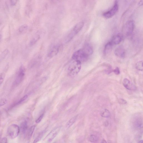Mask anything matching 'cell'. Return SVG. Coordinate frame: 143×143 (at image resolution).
<instances>
[{
    "label": "cell",
    "mask_w": 143,
    "mask_h": 143,
    "mask_svg": "<svg viewBox=\"0 0 143 143\" xmlns=\"http://www.w3.org/2000/svg\"><path fill=\"white\" fill-rule=\"evenodd\" d=\"M44 116V114H42L41 115H40L39 117L38 118V119L36 120V123H39L41 121L42 119Z\"/></svg>",
    "instance_id": "28"
},
{
    "label": "cell",
    "mask_w": 143,
    "mask_h": 143,
    "mask_svg": "<svg viewBox=\"0 0 143 143\" xmlns=\"http://www.w3.org/2000/svg\"><path fill=\"white\" fill-rule=\"evenodd\" d=\"M113 45L112 44L110 41L109 42L105 45L104 50V53L105 54H107L110 52L112 47Z\"/></svg>",
    "instance_id": "14"
},
{
    "label": "cell",
    "mask_w": 143,
    "mask_h": 143,
    "mask_svg": "<svg viewBox=\"0 0 143 143\" xmlns=\"http://www.w3.org/2000/svg\"><path fill=\"white\" fill-rule=\"evenodd\" d=\"M28 128L27 122L26 121L23 122L21 123L20 127V131L21 130L22 133L24 134L26 133Z\"/></svg>",
    "instance_id": "17"
},
{
    "label": "cell",
    "mask_w": 143,
    "mask_h": 143,
    "mask_svg": "<svg viewBox=\"0 0 143 143\" xmlns=\"http://www.w3.org/2000/svg\"><path fill=\"white\" fill-rule=\"evenodd\" d=\"M102 143H107L106 142V141L105 140H104V139H103V140Z\"/></svg>",
    "instance_id": "34"
},
{
    "label": "cell",
    "mask_w": 143,
    "mask_h": 143,
    "mask_svg": "<svg viewBox=\"0 0 143 143\" xmlns=\"http://www.w3.org/2000/svg\"><path fill=\"white\" fill-rule=\"evenodd\" d=\"M59 48L60 46H58L54 47L48 53V57H53L57 54L59 51Z\"/></svg>",
    "instance_id": "12"
},
{
    "label": "cell",
    "mask_w": 143,
    "mask_h": 143,
    "mask_svg": "<svg viewBox=\"0 0 143 143\" xmlns=\"http://www.w3.org/2000/svg\"><path fill=\"white\" fill-rule=\"evenodd\" d=\"M136 68L140 71L143 70V62L142 61L138 62L136 64Z\"/></svg>",
    "instance_id": "19"
},
{
    "label": "cell",
    "mask_w": 143,
    "mask_h": 143,
    "mask_svg": "<svg viewBox=\"0 0 143 143\" xmlns=\"http://www.w3.org/2000/svg\"><path fill=\"white\" fill-rule=\"evenodd\" d=\"M119 102L120 103L122 104H125L127 103V102L126 101L123 99H121L119 100Z\"/></svg>",
    "instance_id": "30"
},
{
    "label": "cell",
    "mask_w": 143,
    "mask_h": 143,
    "mask_svg": "<svg viewBox=\"0 0 143 143\" xmlns=\"http://www.w3.org/2000/svg\"><path fill=\"white\" fill-rule=\"evenodd\" d=\"M45 132H46L45 131H44L40 133L36 139H35L33 143H36L41 140L42 138L43 137V136L44 135Z\"/></svg>",
    "instance_id": "18"
},
{
    "label": "cell",
    "mask_w": 143,
    "mask_h": 143,
    "mask_svg": "<svg viewBox=\"0 0 143 143\" xmlns=\"http://www.w3.org/2000/svg\"><path fill=\"white\" fill-rule=\"evenodd\" d=\"M35 127H36V126L34 125L30 127L29 131L28 134V137L30 139V138H31V137L32 136V135L33 133V132H34Z\"/></svg>",
    "instance_id": "21"
},
{
    "label": "cell",
    "mask_w": 143,
    "mask_h": 143,
    "mask_svg": "<svg viewBox=\"0 0 143 143\" xmlns=\"http://www.w3.org/2000/svg\"><path fill=\"white\" fill-rule=\"evenodd\" d=\"M83 48L89 55H91L93 53V49L92 47L88 44H85Z\"/></svg>",
    "instance_id": "15"
},
{
    "label": "cell",
    "mask_w": 143,
    "mask_h": 143,
    "mask_svg": "<svg viewBox=\"0 0 143 143\" xmlns=\"http://www.w3.org/2000/svg\"><path fill=\"white\" fill-rule=\"evenodd\" d=\"M123 84L124 87L129 90H134L136 87L133 84H132L128 79H124L123 82Z\"/></svg>",
    "instance_id": "9"
},
{
    "label": "cell",
    "mask_w": 143,
    "mask_h": 143,
    "mask_svg": "<svg viewBox=\"0 0 143 143\" xmlns=\"http://www.w3.org/2000/svg\"><path fill=\"white\" fill-rule=\"evenodd\" d=\"M0 143H7V139L6 137L2 139Z\"/></svg>",
    "instance_id": "29"
},
{
    "label": "cell",
    "mask_w": 143,
    "mask_h": 143,
    "mask_svg": "<svg viewBox=\"0 0 143 143\" xmlns=\"http://www.w3.org/2000/svg\"><path fill=\"white\" fill-rule=\"evenodd\" d=\"M115 54L116 56L121 58H124L125 56V50L122 47H119L115 49Z\"/></svg>",
    "instance_id": "10"
},
{
    "label": "cell",
    "mask_w": 143,
    "mask_h": 143,
    "mask_svg": "<svg viewBox=\"0 0 143 143\" xmlns=\"http://www.w3.org/2000/svg\"><path fill=\"white\" fill-rule=\"evenodd\" d=\"M61 127H58L53 129L48 135L46 136L45 139L47 140L48 143L51 142L56 137L59 132L61 129Z\"/></svg>",
    "instance_id": "7"
},
{
    "label": "cell",
    "mask_w": 143,
    "mask_h": 143,
    "mask_svg": "<svg viewBox=\"0 0 143 143\" xmlns=\"http://www.w3.org/2000/svg\"><path fill=\"white\" fill-rule=\"evenodd\" d=\"M119 8L118 2L116 1L112 8L109 11L103 13V16L104 17L109 18L112 17L117 12Z\"/></svg>",
    "instance_id": "5"
},
{
    "label": "cell",
    "mask_w": 143,
    "mask_h": 143,
    "mask_svg": "<svg viewBox=\"0 0 143 143\" xmlns=\"http://www.w3.org/2000/svg\"><path fill=\"white\" fill-rule=\"evenodd\" d=\"M28 97V96L27 95H26L24 96L22 98L20 99L19 101L17 103H16V104L14 105L16 106L18 105H19V104H21L22 102H24L25 100H26V99Z\"/></svg>",
    "instance_id": "24"
},
{
    "label": "cell",
    "mask_w": 143,
    "mask_h": 143,
    "mask_svg": "<svg viewBox=\"0 0 143 143\" xmlns=\"http://www.w3.org/2000/svg\"><path fill=\"white\" fill-rule=\"evenodd\" d=\"M139 143H143V141L141 140L139 142Z\"/></svg>",
    "instance_id": "35"
},
{
    "label": "cell",
    "mask_w": 143,
    "mask_h": 143,
    "mask_svg": "<svg viewBox=\"0 0 143 143\" xmlns=\"http://www.w3.org/2000/svg\"><path fill=\"white\" fill-rule=\"evenodd\" d=\"M4 77L5 76L4 74H2L0 75V86L1 85L4 81Z\"/></svg>",
    "instance_id": "26"
},
{
    "label": "cell",
    "mask_w": 143,
    "mask_h": 143,
    "mask_svg": "<svg viewBox=\"0 0 143 143\" xmlns=\"http://www.w3.org/2000/svg\"><path fill=\"white\" fill-rule=\"evenodd\" d=\"M74 60L68 69V74L71 77H74L77 75L80 71L81 68V63L80 62Z\"/></svg>",
    "instance_id": "1"
},
{
    "label": "cell",
    "mask_w": 143,
    "mask_h": 143,
    "mask_svg": "<svg viewBox=\"0 0 143 143\" xmlns=\"http://www.w3.org/2000/svg\"><path fill=\"white\" fill-rule=\"evenodd\" d=\"M77 115H76L75 116L72 117L67 122L66 124V127L67 128H69L77 120Z\"/></svg>",
    "instance_id": "16"
},
{
    "label": "cell",
    "mask_w": 143,
    "mask_h": 143,
    "mask_svg": "<svg viewBox=\"0 0 143 143\" xmlns=\"http://www.w3.org/2000/svg\"><path fill=\"white\" fill-rule=\"evenodd\" d=\"M25 75V70L24 68L21 66L20 68L17 76L16 80L15 81V84L18 85L22 81Z\"/></svg>",
    "instance_id": "8"
},
{
    "label": "cell",
    "mask_w": 143,
    "mask_h": 143,
    "mask_svg": "<svg viewBox=\"0 0 143 143\" xmlns=\"http://www.w3.org/2000/svg\"><path fill=\"white\" fill-rule=\"evenodd\" d=\"M89 140L91 142L95 143L97 142L98 138L97 136L94 135H92L90 136Z\"/></svg>",
    "instance_id": "23"
},
{
    "label": "cell",
    "mask_w": 143,
    "mask_h": 143,
    "mask_svg": "<svg viewBox=\"0 0 143 143\" xmlns=\"http://www.w3.org/2000/svg\"><path fill=\"white\" fill-rule=\"evenodd\" d=\"M11 6H14V5H16V4L17 3V0H11Z\"/></svg>",
    "instance_id": "31"
},
{
    "label": "cell",
    "mask_w": 143,
    "mask_h": 143,
    "mask_svg": "<svg viewBox=\"0 0 143 143\" xmlns=\"http://www.w3.org/2000/svg\"><path fill=\"white\" fill-rule=\"evenodd\" d=\"M40 32L37 33L30 41L29 45L33 46L41 38V35Z\"/></svg>",
    "instance_id": "13"
},
{
    "label": "cell",
    "mask_w": 143,
    "mask_h": 143,
    "mask_svg": "<svg viewBox=\"0 0 143 143\" xmlns=\"http://www.w3.org/2000/svg\"><path fill=\"white\" fill-rule=\"evenodd\" d=\"M122 37L121 35L117 34L114 36L112 38L110 42L113 45L119 44L122 40Z\"/></svg>",
    "instance_id": "11"
},
{
    "label": "cell",
    "mask_w": 143,
    "mask_h": 143,
    "mask_svg": "<svg viewBox=\"0 0 143 143\" xmlns=\"http://www.w3.org/2000/svg\"><path fill=\"white\" fill-rule=\"evenodd\" d=\"M143 0H141L138 3V5L139 6H142L143 4Z\"/></svg>",
    "instance_id": "33"
},
{
    "label": "cell",
    "mask_w": 143,
    "mask_h": 143,
    "mask_svg": "<svg viewBox=\"0 0 143 143\" xmlns=\"http://www.w3.org/2000/svg\"><path fill=\"white\" fill-rule=\"evenodd\" d=\"M28 28V26L26 24L20 26L18 28V31L21 33L24 32L27 30Z\"/></svg>",
    "instance_id": "20"
},
{
    "label": "cell",
    "mask_w": 143,
    "mask_h": 143,
    "mask_svg": "<svg viewBox=\"0 0 143 143\" xmlns=\"http://www.w3.org/2000/svg\"><path fill=\"white\" fill-rule=\"evenodd\" d=\"M20 129L19 126L16 124H13L8 127L7 133L8 136L11 139L16 138L19 134Z\"/></svg>",
    "instance_id": "4"
},
{
    "label": "cell",
    "mask_w": 143,
    "mask_h": 143,
    "mask_svg": "<svg viewBox=\"0 0 143 143\" xmlns=\"http://www.w3.org/2000/svg\"><path fill=\"white\" fill-rule=\"evenodd\" d=\"M101 115L102 117H108L110 116V112L108 110H105L102 112Z\"/></svg>",
    "instance_id": "22"
},
{
    "label": "cell",
    "mask_w": 143,
    "mask_h": 143,
    "mask_svg": "<svg viewBox=\"0 0 143 143\" xmlns=\"http://www.w3.org/2000/svg\"><path fill=\"white\" fill-rule=\"evenodd\" d=\"M114 73L116 75H118L120 74V70L118 67H117L114 70Z\"/></svg>",
    "instance_id": "27"
},
{
    "label": "cell",
    "mask_w": 143,
    "mask_h": 143,
    "mask_svg": "<svg viewBox=\"0 0 143 143\" xmlns=\"http://www.w3.org/2000/svg\"><path fill=\"white\" fill-rule=\"evenodd\" d=\"M109 125V123L107 121H106L104 123V125L105 127H106L108 126Z\"/></svg>",
    "instance_id": "32"
},
{
    "label": "cell",
    "mask_w": 143,
    "mask_h": 143,
    "mask_svg": "<svg viewBox=\"0 0 143 143\" xmlns=\"http://www.w3.org/2000/svg\"><path fill=\"white\" fill-rule=\"evenodd\" d=\"M134 28V23L132 20L128 21L125 25V31L127 36H131L133 33Z\"/></svg>",
    "instance_id": "6"
},
{
    "label": "cell",
    "mask_w": 143,
    "mask_h": 143,
    "mask_svg": "<svg viewBox=\"0 0 143 143\" xmlns=\"http://www.w3.org/2000/svg\"><path fill=\"white\" fill-rule=\"evenodd\" d=\"M84 24L83 22L80 21L75 25L67 38L66 41L67 42L71 41L75 35L80 32L83 28Z\"/></svg>",
    "instance_id": "3"
},
{
    "label": "cell",
    "mask_w": 143,
    "mask_h": 143,
    "mask_svg": "<svg viewBox=\"0 0 143 143\" xmlns=\"http://www.w3.org/2000/svg\"><path fill=\"white\" fill-rule=\"evenodd\" d=\"M89 56L83 48L75 52L72 55V58L73 60H77L82 63V62L86 61Z\"/></svg>",
    "instance_id": "2"
},
{
    "label": "cell",
    "mask_w": 143,
    "mask_h": 143,
    "mask_svg": "<svg viewBox=\"0 0 143 143\" xmlns=\"http://www.w3.org/2000/svg\"><path fill=\"white\" fill-rule=\"evenodd\" d=\"M7 102L6 99L5 98H2L0 99V107L3 106L5 105Z\"/></svg>",
    "instance_id": "25"
}]
</instances>
